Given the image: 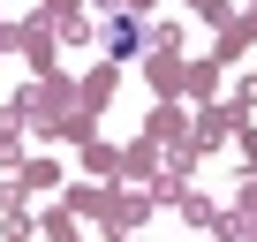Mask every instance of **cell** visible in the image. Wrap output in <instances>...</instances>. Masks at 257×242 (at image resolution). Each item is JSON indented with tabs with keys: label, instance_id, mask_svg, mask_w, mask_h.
<instances>
[{
	"label": "cell",
	"instance_id": "cell-1",
	"mask_svg": "<svg viewBox=\"0 0 257 242\" xmlns=\"http://www.w3.org/2000/svg\"><path fill=\"white\" fill-rule=\"evenodd\" d=\"M106 53H113V61H128V53H144V31L128 23V16H113V23H106Z\"/></svg>",
	"mask_w": 257,
	"mask_h": 242
}]
</instances>
